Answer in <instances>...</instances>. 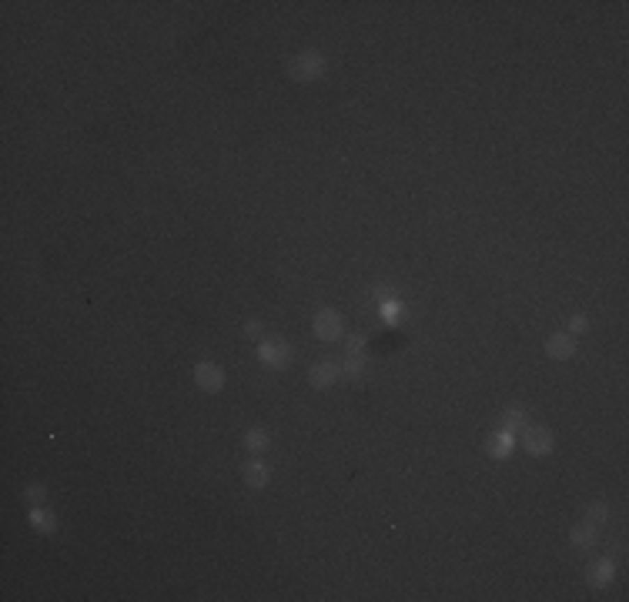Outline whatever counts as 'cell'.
I'll use <instances>...</instances> for the list:
<instances>
[{
  "instance_id": "cell-2",
  "label": "cell",
  "mask_w": 629,
  "mask_h": 602,
  "mask_svg": "<svg viewBox=\"0 0 629 602\" xmlns=\"http://www.w3.org/2000/svg\"><path fill=\"white\" fill-rule=\"evenodd\" d=\"M341 332H345V321L335 308H322L318 315H315V334L322 338V341H339Z\"/></svg>"
},
{
  "instance_id": "cell-15",
  "label": "cell",
  "mask_w": 629,
  "mask_h": 602,
  "mask_svg": "<svg viewBox=\"0 0 629 602\" xmlns=\"http://www.w3.org/2000/svg\"><path fill=\"white\" fill-rule=\"evenodd\" d=\"M586 516H589L593 525H599V522H606V518H609V505H606V502H593V505L586 509Z\"/></svg>"
},
{
  "instance_id": "cell-16",
  "label": "cell",
  "mask_w": 629,
  "mask_h": 602,
  "mask_svg": "<svg viewBox=\"0 0 629 602\" xmlns=\"http://www.w3.org/2000/svg\"><path fill=\"white\" fill-rule=\"evenodd\" d=\"M372 301H382V304L398 301V291H395V288H385V284H378V288H372Z\"/></svg>"
},
{
  "instance_id": "cell-21",
  "label": "cell",
  "mask_w": 629,
  "mask_h": 602,
  "mask_svg": "<svg viewBox=\"0 0 629 602\" xmlns=\"http://www.w3.org/2000/svg\"><path fill=\"white\" fill-rule=\"evenodd\" d=\"M586 325H589V321H586V315H576V318H573V325H569V328H573V332H586Z\"/></svg>"
},
{
  "instance_id": "cell-10",
  "label": "cell",
  "mask_w": 629,
  "mask_h": 602,
  "mask_svg": "<svg viewBox=\"0 0 629 602\" xmlns=\"http://www.w3.org/2000/svg\"><path fill=\"white\" fill-rule=\"evenodd\" d=\"M529 425V415H526V408L522 405H512V408H506L502 412V418H499V429H506V432H522Z\"/></svg>"
},
{
  "instance_id": "cell-8",
  "label": "cell",
  "mask_w": 629,
  "mask_h": 602,
  "mask_svg": "<svg viewBox=\"0 0 629 602\" xmlns=\"http://www.w3.org/2000/svg\"><path fill=\"white\" fill-rule=\"evenodd\" d=\"M586 582L593 585V589L609 585L612 582V562L609 559H596V562H589V569H586Z\"/></svg>"
},
{
  "instance_id": "cell-22",
  "label": "cell",
  "mask_w": 629,
  "mask_h": 602,
  "mask_svg": "<svg viewBox=\"0 0 629 602\" xmlns=\"http://www.w3.org/2000/svg\"><path fill=\"white\" fill-rule=\"evenodd\" d=\"M27 499L40 502V499H44V488H40V485H31V488H27Z\"/></svg>"
},
{
  "instance_id": "cell-7",
  "label": "cell",
  "mask_w": 629,
  "mask_h": 602,
  "mask_svg": "<svg viewBox=\"0 0 629 602\" xmlns=\"http://www.w3.org/2000/svg\"><path fill=\"white\" fill-rule=\"evenodd\" d=\"M339 375H341V368L335 365V362H318V365H311V371H308V382L315 385V388H328Z\"/></svg>"
},
{
  "instance_id": "cell-6",
  "label": "cell",
  "mask_w": 629,
  "mask_h": 602,
  "mask_svg": "<svg viewBox=\"0 0 629 602\" xmlns=\"http://www.w3.org/2000/svg\"><path fill=\"white\" fill-rule=\"evenodd\" d=\"M545 351H549L552 358L566 362V358H573V355H576V338H573V334H562V332L549 334V338H545Z\"/></svg>"
},
{
  "instance_id": "cell-5",
  "label": "cell",
  "mask_w": 629,
  "mask_h": 602,
  "mask_svg": "<svg viewBox=\"0 0 629 602\" xmlns=\"http://www.w3.org/2000/svg\"><path fill=\"white\" fill-rule=\"evenodd\" d=\"M522 435H526V452H529V455H549V452H552V435H549V429L526 425Z\"/></svg>"
},
{
  "instance_id": "cell-3",
  "label": "cell",
  "mask_w": 629,
  "mask_h": 602,
  "mask_svg": "<svg viewBox=\"0 0 629 602\" xmlns=\"http://www.w3.org/2000/svg\"><path fill=\"white\" fill-rule=\"evenodd\" d=\"M258 358L272 368H285L291 362V345H285L281 338H272V341H261L258 348Z\"/></svg>"
},
{
  "instance_id": "cell-19",
  "label": "cell",
  "mask_w": 629,
  "mask_h": 602,
  "mask_svg": "<svg viewBox=\"0 0 629 602\" xmlns=\"http://www.w3.org/2000/svg\"><path fill=\"white\" fill-rule=\"evenodd\" d=\"M402 318V308H398V301H389L385 304V321H398Z\"/></svg>"
},
{
  "instance_id": "cell-20",
  "label": "cell",
  "mask_w": 629,
  "mask_h": 602,
  "mask_svg": "<svg viewBox=\"0 0 629 602\" xmlns=\"http://www.w3.org/2000/svg\"><path fill=\"white\" fill-rule=\"evenodd\" d=\"M244 334H248V338H258V334H261V321H255V318H251V321L244 325Z\"/></svg>"
},
{
  "instance_id": "cell-18",
  "label": "cell",
  "mask_w": 629,
  "mask_h": 602,
  "mask_svg": "<svg viewBox=\"0 0 629 602\" xmlns=\"http://www.w3.org/2000/svg\"><path fill=\"white\" fill-rule=\"evenodd\" d=\"M362 348H365V338H362V334H352V338H348V355H362Z\"/></svg>"
},
{
  "instance_id": "cell-1",
  "label": "cell",
  "mask_w": 629,
  "mask_h": 602,
  "mask_svg": "<svg viewBox=\"0 0 629 602\" xmlns=\"http://www.w3.org/2000/svg\"><path fill=\"white\" fill-rule=\"evenodd\" d=\"M291 81L305 84V81H315V77H322L325 74V57L322 54H315V50H305V54H298V57H291L288 64H285Z\"/></svg>"
},
{
  "instance_id": "cell-14",
  "label": "cell",
  "mask_w": 629,
  "mask_h": 602,
  "mask_svg": "<svg viewBox=\"0 0 629 602\" xmlns=\"http://www.w3.org/2000/svg\"><path fill=\"white\" fill-rule=\"evenodd\" d=\"M244 445L251 452H261L265 445H268V432H261V429H251V432L244 435Z\"/></svg>"
},
{
  "instance_id": "cell-11",
  "label": "cell",
  "mask_w": 629,
  "mask_h": 602,
  "mask_svg": "<svg viewBox=\"0 0 629 602\" xmlns=\"http://www.w3.org/2000/svg\"><path fill=\"white\" fill-rule=\"evenodd\" d=\"M486 449H489V455L492 458H506L512 452V432H506V429H495L492 435H489V442H486Z\"/></svg>"
},
{
  "instance_id": "cell-17",
  "label": "cell",
  "mask_w": 629,
  "mask_h": 602,
  "mask_svg": "<svg viewBox=\"0 0 629 602\" xmlns=\"http://www.w3.org/2000/svg\"><path fill=\"white\" fill-rule=\"evenodd\" d=\"M31 522H34L37 529H47V532H51V529H54V518H51V512H44V509H34V512H31Z\"/></svg>"
},
{
  "instance_id": "cell-4",
  "label": "cell",
  "mask_w": 629,
  "mask_h": 602,
  "mask_svg": "<svg viewBox=\"0 0 629 602\" xmlns=\"http://www.w3.org/2000/svg\"><path fill=\"white\" fill-rule=\"evenodd\" d=\"M194 382H198L201 392H222L224 371L215 365V362H198V368H194Z\"/></svg>"
},
{
  "instance_id": "cell-12",
  "label": "cell",
  "mask_w": 629,
  "mask_h": 602,
  "mask_svg": "<svg viewBox=\"0 0 629 602\" xmlns=\"http://www.w3.org/2000/svg\"><path fill=\"white\" fill-rule=\"evenodd\" d=\"M573 546L576 549H589V546H596V539H599V532H596V525L593 522H579V525H573Z\"/></svg>"
},
{
  "instance_id": "cell-13",
  "label": "cell",
  "mask_w": 629,
  "mask_h": 602,
  "mask_svg": "<svg viewBox=\"0 0 629 602\" xmlns=\"http://www.w3.org/2000/svg\"><path fill=\"white\" fill-rule=\"evenodd\" d=\"M341 375H345V378H352V382H358V378L365 375V362H362V355H352V358L345 362V368H341Z\"/></svg>"
},
{
  "instance_id": "cell-9",
  "label": "cell",
  "mask_w": 629,
  "mask_h": 602,
  "mask_svg": "<svg viewBox=\"0 0 629 602\" xmlns=\"http://www.w3.org/2000/svg\"><path fill=\"white\" fill-rule=\"evenodd\" d=\"M241 479H244V485H248V488H265V485H268V465H265V462H244V465H241Z\"/></svg>"
}]
</instances>
